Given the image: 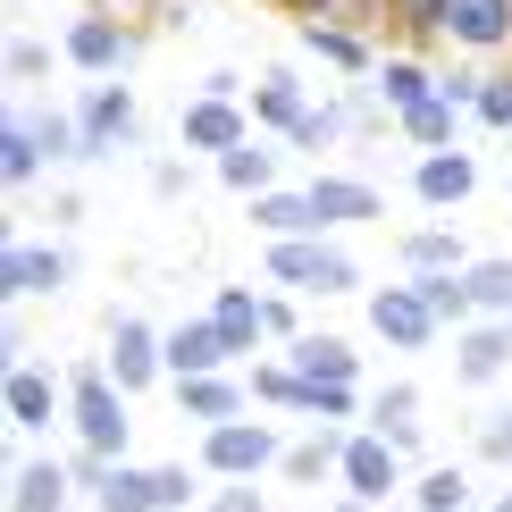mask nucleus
<instances>
[{
  "instance_id": "obj_18",
  "label": "nucleus",
  "mask_w": 512,
  "mask_h": 512,
  "mask_svg": "<svg viewBox=\"0 0 512 512\" xmlns=\"http://www.w3.org/2000/svg\"><path fill=\"white\" fill-rule=\"evenodd\" d=\"M504 361H512V319H487V328H462L454 336V370L471 378V387H487Z\"/></svg>"
},
{
  "instance_id": "obj_43",
  "label": "nucleus",
  "mask_w": 512,
  "mask_h": 512,
  "mask_svg": "<svg viewBox=\"0 0 512 512\" xmlns=\"http://www.w3.org/2000/svg\"><path fill=\"white\" fill-rule=\"evenodd\" d=\"M294 17H345V9H361V0H286Z\"/></svg>"
},
{
  "instance_id": "obj_24",
  "label": "nucleus",
  "mask_w": 512,
  "mask_h": 512,
  "mask_svg": "<svg viewBox=\"0 0 512 512\" xmlns=\"http://www.w3.org/2000/svg\"><path fill=\"white\" fill-rule=\"evenodd\" d=\"M378 9L395 17V42H403V51H429V42L454 26V0H378Z\"/></svg>"
},
{
  "instance_id": "obj_15",
  "label": "nucleus",
  "mask_w": 512,
  "mask_h": 512,
  "mask_svg": "<svg viewBox=\"0 0 512 512\" xmlns=\"http://www.w3.org/2000/svg\"><path fill=\"white\" fill-rule=\"evenodd\" d=\"M303 110H311V101H303V84H294V68H286V59H277V68H269L261 84H252V118H261L269 135L286 143L294 126H303Z\"/></svg>"
},
{
  "instance_id": "obj_2",
  "label": "nucleus",
  "mask_w": 512,
  "mask_h": 512,
  "mask_svg": "<svg viewBox=\"0 0 512 512\" xmlns=\"http://www.w3.org/2000/svg\"><path fill=\"white\" fill-rule=\"evenodd\" d=\"M261 269H269V286H294V294H353L361 286V269L319 236H269Z\"/></svg>"
},
{
  "instance_id": "obj_5",
  "label": "nucleus",
  "mask_w": 512,
  "mask_h": 512,
  "mask_svg": "<svg viewBox=\"0 0 512 512\" xmlns=\"http://www.w3.org/2000/svg\"><path fill=\"white\" fill-rule=\"evenodd\" d=\"M336 479H345V496L387 504L395 487H403V445H395V437H378L370 420H353V429H345V462H336Z\"/></svg>"
},
{
  "instance_id": "obj_44",
  "label": "nucleus",
  "mask_w": 512,
  "mask_h": 512,
  "mask_svg": "<svg viewBox=\"0 0 512 512\" xmlns=\"http://www.w3.org/2000/svg\"><path fill=\"white\" fill-rule=\"evenodd\" d=\"M487 454H496V462H512V412L496 420V429H487Z\"/></svg>"
},
{
  "instance_id": "obj_48",
  "label": "nucleus",
  "mask_w": 512,
  "mask_h": 512,
  "mask_svg": "<svg viewBox=\"0 0 512 512\" xmlns=\"http://www.w3.org/2000/svg\"><path fill=\"white\" fill-rule=\"evenodd\" d=\"M504 194H512V177H504Z\"/></svg>"
},
{
  "instance_id": "obj_9",
  "label": "nucleus",
  "mask_w": 512,
  "mask_h": 512,
  "mask_svg": "<svg viewBox=\"0 0 512 512\" xmlns=\"http://www.w3.org/2000/svg\"><path fill=\"white\" fill-rule=\"evenodd\" d=\"M84 160H101V152H118L126 135H135V93L126 84H110V76H93V93H84Z\"/></svg>"
},
{
  "instance_id": "obj_21",
  "label": "nucleus",
  "mask_w": 512,
  "mask_h": 512,
  "mask_svg": "<svg viewBox=\"0 0 512 512\" xmlns=\"http://www.w3.org/2000/svg\"><path fill=\"white\" fill-rule=\"evenodd\" d=\"M101 512H160V471H135V462H110L93 487Z\"/></svg>"
},
{
  "instance_id": "obj_29",
  "label": "nucleus",
  "mask_w": 512,
  "mask_h": 512,
  "mask_svg": "<svg viewBox=\"0 0 512 512\" xmlns=\"http://www.w3.org/2000/svg\"><path fill=\"white\" fill-rule=\"evenodd\" d=\"M294 370L303 378H361V353L345 345V336H294Z\"/></svg>"
},
{
  "instance_id": "obj_4",
  "label": "nucleus",
  "mask_w": 512,
  "mask_h": 512,
  "mask_svg": "<svg viewBox=\"0 0 512 512\" xmlns=\"http://www.w3.org/2000/svg\"><path fill=\"white\" fill-rule=\"evenodd\" d=\"M370 328H378V345H395V353H429L437 336H445V319H437V303L403 277V286H378L370 294Z\"/></svg>"
},
{
  "instance_id": "obj_35",
  "label": "nucleus",
  "mask_w": 512,
  "mask_h": 512,
  "mask_svg": "<svg viewBox=\"0 0 512 512\" xmlns=\"http://www.w3.org/2000/svg\"><path fill=\"white\" fill-rule=\"evenodd\" d=\"M412 504L420 512H462V504H471V479H462V471H429L412 487Z\"/></svg>"
},
{
  "instance_id": "obj_28",
  "label": "nucleus",
  "mask_w": 512,
  "mask_h": 512,
  "mask_svg": "<svg viewBox=\"0 0 512 512\" xmlns=\"http://www.w3.org/2000/svg\"><path fill=\"white\" fill-rule=\"evenodd\" d=\"M403 135H412L420 152H445V143L462 135V101H445V93H429V101H412V110H403Z\"/></svg>"
},
{
  "instance_id": "obj_46",
  "label": "nucleus",
  "mask_w": 512,
  "mask_h": 512,
  "mask_svg": "<svg viewBox=\"0 0 512 512\" xmlns=\"http://www.w3.org/2000/svg\"><path fill=\"white\" fill-rule=\"evenodd\" d=\"M496 512H512V496H496Z\"/></svg>"
},
{
  "instance_id": "obj_6",
  "label": "nucleus",
  "mask_w": 512,
  "mask_h": 512,
  "mask_svg": "<svg viewBox=\"0 0 512 512\" xmlns=\"http://www.w3.org/2000/svg\"><path fill=\"white\" fill-rule=\"evenodd\" d=\"M160 370H168V336L152 328V319L118 311L110 319V378H118L126 395H143V387H160Z\"/></svg>"
},
{
  "instance_id": "obj_10",
  "label": "nucleus",
  "mask_w": 512,
  "mask_h": 512,
  "mask_svg": "<svg viewBox=\"0 0 512 512\" xmlns=\"http://www.w3.org/2000/svg\"><path fill=\"white\" fill-rule=\"evenodd\" d=\"M59 286H68V252H59V244H9V252H0V294H9V303L59 294Z\"/></svg>"
},
{
  "instance_id": "obj_50",
  "label": "nucleus",
  "mask_w": 512,
  "mask_h": 512,
  "mask_svg": "<svg viewBox=\"0 0 512 512\" xmlns=\"http://www.w3.org/2000/svg\"><path fill=\"white\" fill-rule=\"evenodd\" d=\"M462 512H471V504H462Z\"/></svg>"
},
{
  "instance_id": "obj_11",
  "label": "nucleus",
  "mask_w": 512,
  "mask_h": 512,
  "mask_svg": "<svg viewBox=\"0 0 512 512\" xmlns=\"http://www.w3.org/2000/svg\"><path fill=\"white\" fill-rule=\"evenodd\" d=\"M412 194L429 202V210H454V202H471V194H479V160L462 152V143H445V152H420V177H412Z\"/></svg>"
},
{
  "instance_id": "obj_45",
  "label": "nucleus",
  "mask_w": 512,
  "mask_h": 512,
  "mask_svg": "<svg viewBox=\"0 0 512 512\" xmlns=\"http://www.w3.org/2000/svg\"><path fill=\"white\" fill-rule=\"evenodd\" d=\"M336 512H378V504H370V496H345V504H336Z\"/></svg>"
},
{
  "instance_id": "obj_20",
  "label": "nucleus",
  "mask_w": 512,
  "mask_h": 512,
  "mask_svg": "<svg viewBox=\"0 0 512 512\" xmlns=\"http://www.w3.org/2000/svg\"><path fill=\"white\" fill-rule=\"evenodd\" d=\"M311 202H319V227H370L378 219V194L361 177H319Z\"/></svg>"
},
{
  "instance_id": "obj_49",
  "label": "nucleus",
  "mask_w": 512,
  "mask_h": 512,
  "mask_svg": "<svg viewBox=\"0 0 512 512\" xmlns=\"http://www.w3.org/2000/svg\"><path fill=\"white\" fill-rule=\"evenodd\" d=\"M277 9H286V0H277Z\"/></svg>"
},
{
  "instance_id": "obj_12",
  "label": "nucleus",
  "mask_w": 512,
  "mask_h": 512,
  "mask_svg": "<svg viewBox=\"0 0 512 512\" xmlns=\"http://www.w3.org/2000/svg\"><path fill=\"white\" fill-rule=\"evenodd\" d=\"M0 403H9V420H17V429H51V420H59V387H51V378H42L34 370V361H17V370L9 378H0Z\"/></svg>"
},
{
  "instance_id": "obj_39",
  "label": "nucleus",
  "mask_w": 512,
  "mask_h": 512,
  "mask_svg": "<svg viewBox=\"0 0 512 512\" xmlns=\"http://www.w3.org/2000/svg\"><path fill=\"white\" fill-rule=\"evenodd\" d=\"M479 84H487V76H479V59H454V68L437 76V93H445V101H479Z\"/></svg>"
},
{
  "instance_id": "obj_34",
  "label": "nucleus",
  "mask_w": 512,
  "mask_h": 512,
  "mask_svg": "<svg viewBox=\"0 0 512 512\" xmlns=\"http://www.w3.org/2000/svg\"><path fill=\"white\" fill-rule=\"evenodd\" d=\"M252 403H269V412H294V387H303V378H294V361H252Z\"/></svg>"
},
{
  "instance_id": "obj_42",
  "label": "nucleus",
  "mask_w": 512,
  "mask_h": 512,
  "mask_svg": "<svg viewBox=\"0 0 512 512\" xmlns=\"http://www.w3.org/2000/svg\"><path fill=\"white\" fill-rule=\"evenodd\" d=\"M194 504V471H160V512H185Z\"/></svg>"
},
{
  "instance_id": "obj_30",
  "label": "nucleus",
  "mask_w": 512,
  "mask_h": 512,
  "mask_svg": "<svg viewBox=\"0 0 512 512\" xmlns=\"http://www.w3.org/2000/svg\"><path fill=\"white\" fill-rule=\"evenodd\" d=\"M437 93V76H429V59H378V101L403 118L412 101H429Z\"/></svg>"
},
{
  "instance_id": "obj_32",
  "label": "nucleus",
  "mask_w": 512,
  "mask_h": 512,
  "mask_svg": "<svg viewBox=\"0 0 512 512\" xmlns=\"http://www.w3.org/2000/svg\"><path fill=\"white\" fill-rule=\"evenodd\" d=\"M336 429H345V420H336ZM336 429H328V437H311V445H294V454L277 462V471H286V479H303V487H311V479H328L336 462H345V437H336Z\"/></svg>"
},
{
  "instance_id": "obj_23",
  "label": "nucleus",
  "mask_w": 512,
  "mask_h": 512,
  "mask_svg": "<svg viewBox=\"0 0 512 512\" xmlns=\"http://www.w3.org/2000/svg\"><path fill=\"white\" fill-rule=\"evenodd\" d=\"M361 420H370L378 437H395L403 454H412V445H420V387H378V395H370V412H361Z\"/></svg>"
},
{
  "instance_id": "obj_38",
  "label": "nucleus",
  "mask_w": 512,
  "mask_h": 512,
  "mask_svg": "<svg viewBox=\"0 0 512 512\" xmlns=\"http://www.w3.org/2000/svg\"><path fill=\"white\" fill-rule=\"evenodd\" d=\"M42 68H51V51H42V42H26V34H17V42H9V84H34Z\"/></svg>"
},
{
  "instance_id": "obj_33",
  "label": "nucleus",
  "mask_w": 512,
  "mask_h": 512,
  "mask_svg": "<svg viewBox=\"0 0 512 512\" xmlns=\"http://www.w3.org/2000/svg\"><path fill=\"white\" fill-rule=\"evenodd\" d=\"M437 269H462V244L445 236V227H437V236H412V244H403V277H437Z\"/></svg>"
},
{
  "instance_id": "obj_31",
  "label": "nucleus",
  "mask_w": 512,
  "mask_h": 512,
  "mask_svg": "<svg viewBox=\"0 0 512 512\" xmlns=\"http://www.w3.org/2000/svg\"><path fill=\"white\" fill-rule=\"evenodd\" d=\"M462 277H471L479 319H512V261H462Z\"/></svg>"
},
{
  "instance_id": "obj_22",
  "label": "nucleus",
  "mask_w": 512,
  "mask_h": 512,
  "mask_svg": "<svg viewBox=\"0 0 512 512\" xmlns=\"http://www.w3.org/2000/svg\"><path fill=\"white\" fill-rule=\"evenodd\" d=\"M303 42H311L319 59H336L345 76H370V68H378V51H370L353 26H336V17H303Z\"/></svg>"
},
{
  "instance_id": "obj_14",
  "label": "nucleus",
  "mask_w": 512,
  "mask_h": 512,
  "mask_svg": "<svg viewBox=\"0 0 512 512\" xmlns=\"http://www.w3.org/2000/svg\"><path fill=\"white\" fill-rule=\"evenodd\" d=\"M210 319H219V336H227V361H252L261 353V294L252 286H219V303H210Z\"/></svg>"
},
{
  "instance_id": "obj_26",
  "label": "nucleus",
  "mask_w": 512,
  "mask_h": 512,
  "mask_svg": "<svg viewBox=\"0 0 512 512\" xmlns=\"http://www.w3.org/2000/svg\"><path fill=\"white\" fill-rule=\"evenodd\" d=\"M42 160H51V152H42V135H34V118H9V126H0V185H9V194H26Z\"/></svg>"
},
{
  "instance_id": "obj_19",
  "label": "nucleus",
  "mask_w": 512,
  "mask_h": 512,
  "mask_svg": "<svg viewBox=\"0 0 512 512\" xmlns=\"http://www.w3.org/2000/svg\"><path fill=\"white\" fill-rule=\"evenodd\" d=\"M194 370H227L219 319H185V328H168V378H194Z\"/></svg>"
},
{
  "instance_id": "obj_37",
  "label": "nucleus",
  "mask_w": 512,
  "mask_h": 512,
  "mask_svg": "<svg viewBox=\"0 0 512 512\" xmlns=\"http://www.w3.org/2000/svg\"><path fill=\"white\" fill-rule=\"evenodd\" d=\"M336 135H345V110H303V126H294L286 143H294V152H328Z\"/></svg>"
},
{
  "instance_id": "obj_47",
  "label": "nucleus",
  "mask_w": 512,
  "mask_h": 512,
  "mask_svg": "<svg viewBox=\"0 0 512 512\" xmlns=\"http://www.w3.org/2000/svg\"><path fill=\"white\" fill-rule=\"evenodd\" d=\"M118 9H135V0H118Z\"/></svg>"
},
{
  "instance_id": "obj_13",
  "label": "nucleus",
  "mask_w": 512,
  "mask_h": 512,
  "mask_svg": "<svg viewBox=\"0 0 512 512\" xmlns=\"http://www.w3.org/2000/svg\"><path fill=\"white\" fill-rule=\"evenodd\" d=\"M244 210H252V227H261V236H328V227H319V202H311V185H303V194L269 185V194H252Z\"/></svg>"
},
{
  "instance_id": "obj_36",
  "label": "nucleus",
  "mask_w": 512,
  "mask_h": 512,
  "mask_svg": "<svg viewBox=\"0 0 512 512\" xmlns=\"http://www.w3.org/2000/svg\"><path fill=\"white\" fill-rule=\"evenodd\" d=\"M471 110H479V126H496V135H512V68H496V76L479 84V101H471Z\"/></svg>"
},
{
  "instance_id": "obj_1",
  "label": "nucleus",
  "mask_w": 512,
  "mask_h": 512,
  "mask_svg": "<svg viewBox=\"0 0 512 512\" xmlns=\"http://www.w3.org/2000/svg\"><path fill=\"white\" fill-rule=\"evenodd\" d=\"M68 420H76V445L93 462H126V387L110 378V361H84L76 387H68Z\"/></svg>"
},
{
  "instance_id": "obj_41",
  "label": "nucleus",
  "mask_w": 512,
  "mask_h": 512,
  "mask_svg": "<svg viewBox=\"0 0 512 512\" xmlns=\"http://www.w3.org/2000/svg\"><path fill=\"white\" fill-rule=\"evenodd\" d=\"M261 328H269V336H303V319H294L286 294H261Z\"/></svg>"
},
{
  "instance_id": "obj_7",
  "label": "nucleus",
  "mask_w": 512,
  "mask_h": 512,
  "mask_svg": "<svg viewBox=\"0 0 512 512\" xmlns=\"http://www.w3.org/2000/svg\"><path fill=\"white\" fill-rule=\"evenodd\" d=\"M177 412L202 420V429L244 420V412H252V378H236V370H194V378H177Z\"/></svg>"
},
{
  "instance_id": "obj_3",
  "label": "nucleus",
  "mask_w": 512,
  "mask_h": 512,
  "mask_svg": "<svg viewBox=\"0 0 512 512\" xmlns=\"http://www.w3.org/2000/svg\"><path fill=\"white\" fill-rule=\"evenodd\" d=\"M269 462H286V437L269 429V420H219V429H202V471L210 479H261Z\"/></svg>"
},
{
  "instance_id": "obj_40",
  "label": "nucleus",
  "mask_w": 512,
  "mask_h": 512,
  "mask_svg": "<svg viewBox=\"0 0 512 512\" xmlns=\"http://www.w3.org/2000/svg\"><path fill=\"white\" fill-rule=\"evenodd\" d=\"M210 512H261V487H252V479H219Z\"/></svg>"
},
{
  "instance_id": "obj_16",
  "label": "nucleus",
  "mask_w": 512,
  "mask_h": 512,
  "mask_svg": "<svg viewBox=\"0 0 512 512\" xmlns=\"http://www.w3.org/2000/svg\"><path fill=\"white\" fill-rule=\"evenodd\" d=\"M445 42H462V51H504L512 42V0H454Z\"/></svg>"
},
{
  "instance_id": "obj_27",
  "label": "nucleus",
  "mask_w": 512,
  "mask_h": 512,
  "mask_svg": "<svg viewBox=\"0 0 512 512\" xmlns=\"http://www.w3.org/2000/svg\"><path fill=\"white\" fill-rule=\"evenodd\" d=\"M219 185L227 194H269L277 185V143H236V152H219Z\"/></svg>"
},
{
  "instance_id": "obj_8",
  "label": "nucleus",
  "mask_w": 512,
  "mask_h": 512,
  "mask_svg": "<svg viewBox=\"0 0 512 512\" xmlns=\"http://www.w3.org/2000/svg\"><path fill=\"white\" fill-rule=\"evenodd\" d=\"M252 126H261V118H244L236 93H202L194 110H185V152L219 160V152H236V143H252Z\"/></svg>"
},
{
  "instance_id": "obj_25",
  "label": "nucleus",
  "mask_w": 512,
  "mask_h": 512,
  "mask_svg": "<svg viewBox=\"0 0 512 512\" xmlns=\"http://www.w3.org/2000/svg\"><path fill=\"white\" fill-rule=\"evenodd\" d=\"M68 487H76V471H59V462H26V471L9 479V512H59V504H68Z\"/></svg>"
},
{
  "instance_id": "obj_17",
  "label": "nucleus",
  "mask_w": 512,
  "mask_h": 512,
  "mask_svg": "<svg viewBox=\"0 0 512 512\" xmlns=\"http://www.w3.org/2000/svg\"><path fill=\"white\" fill-rule=\"evenodd\" d=\"M68 59H76L84 76H118L126 26H118V17H76V26H68Z\"/></svg>"
}]
</instances>
